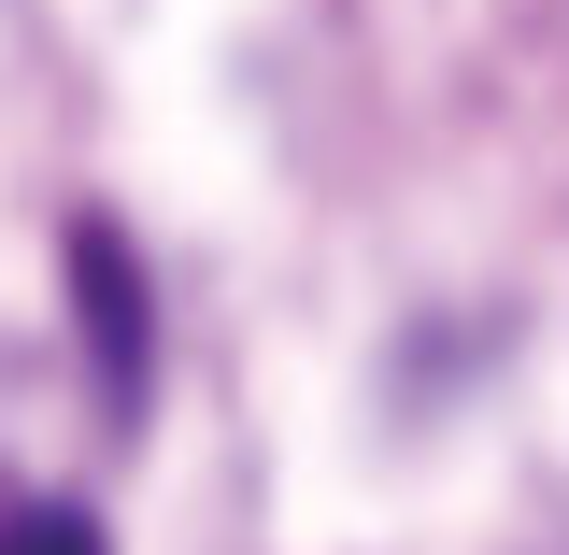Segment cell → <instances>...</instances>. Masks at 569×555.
Returning a JSON list of instances; mask_svg holds the SVG:
<instances>
[{
  "label": "cell",
  "instance_id": "obj_1",
  "mask_svg": "<svg viewBox=\"0 0 569 555\" xmlns=\"http://www.w3.org/2000/svg\"><path fill=\"white\" fill-rule=\"evenodd\" d=\"M71 299H86V343H100V414L129 427L142 370H157V314H142V271H129V242H114L100 214L71 228Z\"/></svg>",
  "mask_w": 569,
  "mask_h": 555
},
{
  "label": "cell",
  "instance_id": "obj_2",
  "mask_svg": "<svg viewBox=\"0 0 569 555\" xmlns=\"http://www.w3.org/2000/svg\"><path fill=\"white\" fill-rule=\"evenodd\" d=\"M0 555H100V527L58 513V498H29V513H0Z\"/></svg>",
  "mask_w": 569,
  "mask_h": 555
}]
</instances>
